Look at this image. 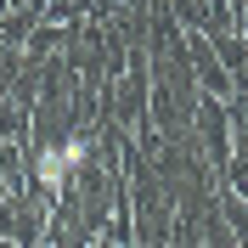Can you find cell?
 Wrapping results in <instances>:
<instances>
[{"label": "cell", "mask_w": 248, "mask_h": 248, "mask_svg": "<svg viewBox=\"0 0 248 248\" xmlns=\"http://www.w3.org/2000/svg\"><path fill=\"white\" fill-rule=\"evenodd\" d=\"M68 175H74V164H68V153H62V141L40 147V158H34V181H40V192L62 198V192H68Z\"/></svg>", "instance_id": "6da1fadb"}, {"label": "cell", "mask_w": 248, "mask_h": 248, "mask_svg": "<svg viewBox=\"0 0 248 248\" xmlns=\"http://www.w3.org/2000/svg\"><path fill=\"white\" fill-rule=\"evenodd\" d=\"M62 153H68L74 170H85V164H91V136H68V141H62Z\"/></svg>", "instance_id": "7a4b0ae2"}]
</instances>
